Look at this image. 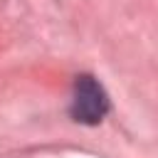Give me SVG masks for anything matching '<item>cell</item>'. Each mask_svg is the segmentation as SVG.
<instances>
[{"mask_svg":"<svg viewBox=\"0 0 158 158\" xmlns=\"http://www.w3.org/2000/svg\"><path fill=\"white\" fill-rule=\"evenodd\" d=\"M109 111V96L94 77H77L72 96V116L81 123H99Z\"/></svg>","mask_w":158,"mask_h":158,"instance_id":"1","label":"cell"}]
</instances>
